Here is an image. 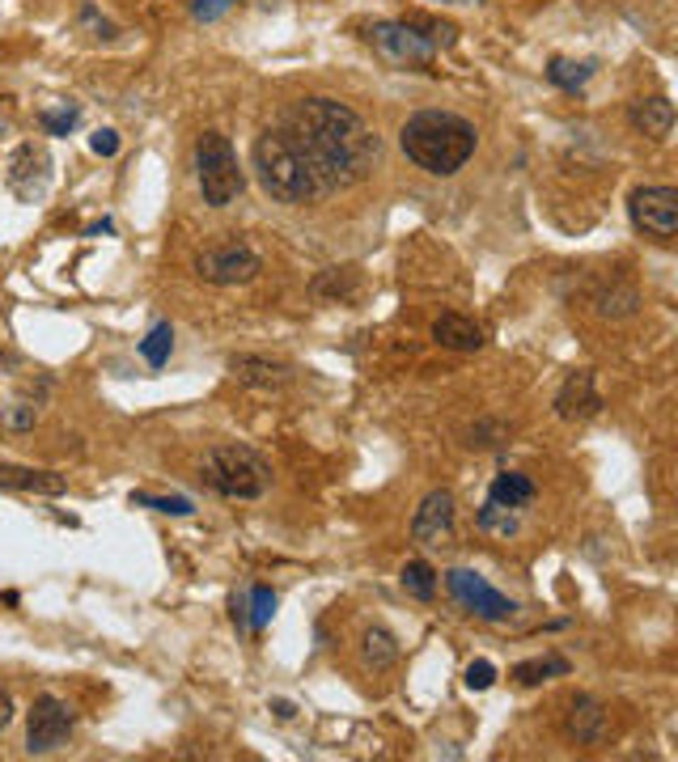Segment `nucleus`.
I'll list each match as a JSON object with an SVG mask.
<instances>
[{
    "label": "nucleus",
    "instance_id": "nucleus-1",
    "mask_svg": "<svg viewBox=\"0 0 678 762\" xmlns=\"http://www.w3.org/2000/svg\"><path fill=\"white\" fill-rule=\"evenodd\" d=\"M280 132L301 152L322 195L357 187L378 165V152H382L369 123L348 102H335V98H301L280 119Z\"/></svg>",
    "mask_w": 678,
    "mask_h": 762
},
{
    "label": "nucleus",
    "instance_id": "nucleus-2",
    "mask_svg": "<svg viewBox=\"0 0 678 762\" xmlns=\"http://www.w3.org/2000/svg\"><path fill=\"white\" fill-rule=\"evenodd\" d=\"M479 132L476 123H467L463 114L454 111H420L403 123L399 132V149L411 165H420L424 174H437L449 179L458 174L471 157H476Z\"/></svg>",
    "mask_w": 678,
    "mask_h": 762
},
{
    "label": "nucleus",
    "instance_id": "nucleus-3",
    "mask_svg": "<svg viewBox=\"0 0 678 762\" xmlns=\"http://www.w3.org/2000/svg\"><path fill=\"white\" fill-rule=\"evenodd\" d=\"M255 174H259V187L268 190L276 204H293L297 208V204H310V199L322 195L310 165L301 161V152L293 149V140L280 127L259 132V140H255Z\"/></svg>",
    "mask_w": 678,
    "mask_h": 762
},
{
    "label": "nucleus",
    "instance_id": "nucleus-4",
    "mask_svg": "<svg viewBox=\"0 0 678 762\" xmlns=\"http://www.w3.org/2000/svg\"><path fill=\"white\" fill-rule=\"evenodd\" d=\"M200 479L225 500H259L272 488V466L250 445H212L200 462Z\"/></svg>",
    "mask_w": 678,
    "mask_h": 762
},
{
    "label": "nucleus",
    "instance_id": "nucleus-5",
    "mask_svg": "<svg viewBox=\"0 0 678 762\" xmlns=\"http://www.w3.org/2000/svg\"><path fill=\"white\" fill-rule=\"evenodd\" d=\"M196 179H200V195L208 208H230L246 187L238 152L221 132H204L196 140Z\"/></svg>",
    "mask_w": 678,
    "mask_h": 762
},
{
    "label": "nucleus",
    "instance_id": "nucleus-6",
    "mask_svg": "<svg viewBox=\"0 0 678 762\" xmlns=\"http://www.w3.org/2000/svg\"><path fill=\"white\" fill-rule=\"evenodd\" d=\"M369 47L386 60V64H395V69H424V64H433L437 60V42L420 30V22L416 17H407V22H373L369 26Z\"/></svg>",
    "mask_w": 678,
    "mask_h": 762
},
{
    "label": "nucleus",
    "instance_id": "nucleus-7",
    "mask_svg": "<svg viewBox=\"0 0 678 762\" xmlns=\"http://www.w3.org/2000/svg\"><path fill=\"white\" fill-rule=\"evenodd\" d=\"M196 275L204 284H217V288L246 284V280L259 275V255L242 237H225V242H212L196 255Z\"/></svg>",
    "mask_w": 678,
    "mask_h": 762
},
{
    "label": "nucleus",
    "instance_id": "nucleus-8",
    "mask_svg": "<svg viewBox=\"0 0 678 762\" xmlns=\"http://www.w3.org/2000/svg\"><path fill=\"white\" fill-rule=\"evenodd\" d=\"M445 589H449V598H454L458 606L467 610V614H476V618H483V623H509V618L518 614V602H514V598H505L501 589H492V585L471 568L445 572Z\"/></svg>",
    "mask_w": 678,
    "mask_h": 762
},
{
    "label": "nucleus",
    "instance_id": "nucleus-9",
    "mask_svg": "<svg viewBox=\"0 0 678 762\" xmlns=\"http://www.w3.org/2000/svg\"><path fill=\"white\" fill-rule=\"evenodd\" d=\"M628 212H632V225L657 242V246H670L678 237V190L675 187H637L628 199Z\"/></svg>",
    "mask_w": 678,
    "mask_h": 762
},
{
    "label": "nucleus",
    "instance_id": "nucleus-10",
    "mask_svg": "<svg viewBox=\"0 0 678 762\" xmlns=\"http://www.w3.org/2000/svg\"><path fill=\"white\" fill-rule=\"evenodd\" d=\"M454 530H458V508H454V492L437 488L420 500L416 517H411V538L424 546V551H445L454 546Z\"/></svg>",
    "mask_w": 678,
    "mask_h": 762
},
{
    "label": "nucleus",
    "instance_id": "nucleus-11",
    "mask_svg": "<svg viewBox=\"0 0 678 762\" xmlns=\"http://www.w3.org/2000/svg\"><path fill=\"white\" fill-rule=\"evenodd\" d=\"M73 737V712L69 703H60L56 695L35 699L30 716H26V754H51Z\"/></svg>",
    "mask_w": 678,
    "mask_h": 762
},
{
    "label": "nucleus",
    "instance_id": "nucleus-12",
    "mask_svg": "<svg viewBox=\"0 0 678 762\" xmlns=\"http://www.w3.org/2000/svg\"><path fill=\"white\" fill-rule=\"evenodd\" d=\"M564 733L577 746H602L611 737V712L602 708L594 695H572L564 712Z\"/></svg>",
    "mask_w": 678,
    "mask_h": 762
},
{
    "label": "nucleus",
    "instance_id": "nucleus-13",
    "mask_svg": "<svg viewBox=\"0 0 678 762\" xmlns=\"http://www.w3.org/2000/svg\"><path fill=\"white\" fill-rule=\"evenodd\" d=\"M602 398H599V385H594V373H585V369H577V373H568L564 385L556 390V416L559 419H590L599 416Z\"/></svg>",
    "mask_w": 678,
    "mask_h": 762
},
{
    "label": "nucleus",
    "instance_id": "nucleus-14",
    "mask_svg": "<svg viewBox=\"0 0 678 762\" xmlns=\"http://www.w3.org/2000/svg\"><path fill=\"white\" fill-rule=\"evenodd\" d=\"M628 119H632V127H637L640 136L666 140V136L675 132V102H670L666 94H649V98H637V102L628 107Z\"/></svg>",
    "mask_w": 678,
    "mask_h": 762
},
{
    "label": "nucleus",
    "instance_id": "nucleus-15",
    "mask_svg": "<svg viewBox=\"0 0 678 762\" xmlns=\"http://www.w3.org/2000/svg\"><path fill=\"white\" fill-rule=\"evenodd\" d=\"M433 340L441 347H449V352H479L483 340H488V331L479 327L476 318H467V314H441L437 322H433Z\"/></svg>",
    "mask_w": 678,
    "mask_h": 762
},
{
    "label": "nucleus",
    "instance_id": "nucleus-16",
    "mask_svg": "<svg viewBox=\"0 0 678 762\" xmlns=\"http://www.w3.org/2000/svg\"><path fill=\"white\" fill-rule=\"evenodd\" d=\"M230 369H234V378H238L242 385H255V390H272V385H284V381L293 378L288 365L268 360V356H234Z\"/></svg>",
    "mask_w": 678,
    "mask_h": 762
},
{
    "label": "nucleus",
    "instance_id": "nucleus-17",
    "mask_svg": "<svg viewBox=\"0 0 678 762\" xmlns=\"http://www.w3.org/2000/svg\"><path fill=\"white\" fill-rule=\"evenodd\" d=\"M0 488L9 492H35V495H64V479L51 470H30V466H0Z\"/></svg>",
    "mask_w": 678,
    "mask_h": 762
},
{
    "label": "nucleus",
    "instance_id": "nucleus-18",
    "mask_svg": "<svg viewBox=\"0 0 678 762\" xmlns=\"http://www.w3.org/2000/svg\"><path fill=\"white\" fill-rule=\"evenodd\" d=\"M360 661H365V669H373V674L395 669V661H399L395 636H391L386 627H365V636H360Z\"/></svg>",
    "mask_w": 678,
    "mask_h": 762
},
{
    "label": "nucleus",
    "instance_id": "nucleus-19",
    "mask_svg": "<svg viewBox=\"0 0 678 762\" xmlns=\"http://www.w3.org/2000/svg\"><path fill=\"white\" fill-rule=\"evenodd\" d=\"M534 495H539L534 479L521 475V470H505V475H496L492 488H488V500H492V504H501V508H518V513L534 500Z\"/></svg>",
    "mask_w": 678,
    "mask_h": 762
},
{
    "label": "nucleus",
    "instance_id": "nucleus-20",
    "mask_svg": "<svg viewBox=\"0 0 678 762\" xmlns=\"http://www.w3.org/2000/svg\"><path fill=\"white\" fill-rule=\"evenodd\" d=\"M568 674V661L559 656V652H543V656H530V661H521L518 669H514V678L521 686H543L547 678H564Z\"/></svg>",
    "mask_w": 678,
    "mask_h": 762
},
{
    "label": "nucleus",
    "instance_id": "nucleus-21",
    "mask_svg": "<svg viewBox=\"0 0 678 762\" xmlns=\"http://www.w3.org/2000/svg\"><path fill=\"white\" fill-rule=\"evenodd\" d=\"M640 305V293L632 284H606L594 293V309H599L602 318H628V314H637Z\"/></svg>",
    "mask_w": 678,
    "mask_h": 762
},
{
    "label": "nucleus",
    "instance_id": "nucleus-22",
    "mask_svg": "<svg viewBox=\"0 0 678 762\" xmlns=\"http://www.w3.org/2000/svg\"><path fill=\"white\" fill-rule=\"evenodd\" d=\"M399 585L416 598V602H433V593H437V572L429 568L424 560H411V564H403Z\"/></svg>",
    "mask_w": 678,
    "mask_h": 762
},
{
    "label": "nucleus",
    "instance_id": "nucleus-23",
    "mask_svg": "<svg viewBox=\"0 0 678 762\" xmlns=\"http://www.w3.org/2000/svg\"><path fill=\"white\" fill-rule=\"evenodd\" d=\"M518 526H521L518 508H501V504L483 500V508H479V530L496 533V538H514V533H518Z\"/></svg>",
    "mask_w": 678,
    "mask_h": 762
},
{
    "label": "nucleus",
    "instance_id": "nucleus-24",
    "mask_svg": "<svg viewBox=\"0 0 678 762\" xmlns=\"http://www.w3.org/2000/svg\"><path fill=\"white\" fill-rule=\"evenodd\" d=\"M170 352H174V327H170V322H158V327L140 340V356H145L149 369H161V365L170 360Z\"/></svg>",
    "mask_w": 678,
    "mask_h": 762
},
{
    "label": "nucleus",
    "instance_id": "nucleus-25",
    "mask_svg": "<svg viewBox=\"0 0 678 762\" xmlns=\"http://www.w3.org/2000/svg\"><path fill=\"white\" fill-rule=\"evenodd\" d=\"M590 73H594V64H585V60L577 64V60H559V56H556V60L547 64V76H552V85L568 89V94H577V89L590 81Z\"/></svg>",
    "mask_w": 678,
    "mask_h": 762
},
{
    "label": "nucleus",
    "instance_id": "nucleus-26",
    "mask_svg": "<svg viewBox=\"0 0 678 762\" xmlns=\"http://www.w3.org/2000/svg\"><path fill=\"white\" fill-rule=\"evenodd\" d=\"M132 504H140V508H153V513H165V517H192V513H196V504H192L187 495H149V492H136V495H132Z\"/></svg>",
    "mask_w": 678,
    "mask_h": 762
},
{
    "label": "nucleus",
    "instance_id": "nucleus-27",
    "mask_svg": "<svg viewBox=\"0 0 678 762\" xmlns=\"http://www.w3.org/2000/svg\"><path fill=\"white\" fill-rule=\"evenodd\" d=\"M272 614H276V593H272L268 585H255V589H250V614H246V627L263 631V627L272 623Z\"/></svg>",
    "mask_w": 678,
    "mask_h": 762
},
{
    "label": "nucleus",
    "instance_id": "nucleus-28",
    "mask_svg": "<svg viewBox=\"0 0 678 762\" xmlns=\"http://www.w3.org/2000/svg\"><path fill=\"white\" fill-rule=\"evenodd\" d=\"M42 127H47V136H69L73 127H77V107H64V111H42Z\"/></svg>",
    "mask_w": 678,
    "mask_h": 762
},
{
    "label": "nucleus",
    "instance_id": "nucleus-29",
    "mask_svg": "<svg viewBox=\"0 0 678 762\" xmlns=\"http://www.w3.org/2000/svg\"><path fill=\"white\" fill-rule=\"evenodd\" d=\"M463 678H467V686H471V690H492V686H496V665L479 656V661H471V665H467V674H463Z\"/></svg>",
    "mask_w": 678,
    "mask_h": 762
},
{
    "label": "nucleus",
    "instance_id": "nucleus-30",
    "mask_svg": "<svg viewBox=\"0 0 678 762\" xmlns=\"http://www.w3.org/2000/svg\"><path fill=\"white\" fill-rule=\"evenodd\" d=\"M238 0H192V17L196 22H221Z\"/></svg>",
    "mask_w": 678,
    "mask_h": 762
},
{
    "label": "nucleus",
    "instance_id": "nucleus-31",
    "mask_svg": "<svg viewBox=\"0 0 678 762\" xmlns=\"http://www.w3.org/2000/svg\"><path fill=\"white\" fill-rule=\"evenodd\" d=\"M89 149L98 152V157H115V152H120V136H115L111 127H107V132H94V136H89Z\"/></svg>",
    "mask_w": 678,
    "mask_h": 762
},
{
    "label": "nucleus",
    "instance_id": "nucleus-32",
    "mask_svg": "<svg viewBox=\"0 0 678 762\" xmlns=\"http://www.w3.org/2000/svg\"><path fill=\"white\" fill-rule=\"evenodd\" d=\"M501 432H505L501 423H479V428H471V441H467V445H471V450H488V445H496L492 437H501Z\"/></svg>",
    "mask_w": 678,
    "mask_h": 762
},
{
    "label": "nucleus",
    "instance_id": "nucleus-33",
    "mask_svg": "<svg viewBox=\"0 0 678 762\" xmlns=\"http://www.w3.org/2000/svg\"><path fill=\"white\" fill-rule=\"evenodd\" d=\"M4 423H9V428H17V432L35 428V407H22V403H17V407H9V411H4Z\"/></svg>",
    "mask_w": 678,
    "mask_h": 762
},
{
    "label": "nucleus",
    "instance_id": "nucleus-34",
    "mask_svg": "<svg viewBox=\"0 0 678 762\" xmlns=\"http://www.w3.org/2000/svg\"><path fill=\"white\" fill-rule=\"evenodd\" d=\"M13 724V699H9V690H0V733Z\"/></svg>",
    "mask_w": 678,
    "mask_h": 762
},
{
    "label": "nucleus",
    "instance_id": "nucleus-35",
    "mask_svg": "<svg viewBox=\"0 0 678 762\" xmlns=\"http://www.w3.org/2000/svg\"><path fill=\"white\" fill-rule=\"evenodd\" d=\"M272 712H276L280 721H293V703H284V699H276V703H272Z\"/></svg>",
    "mask_w": 678,
    "mask_h": 762
}]
</instances>
